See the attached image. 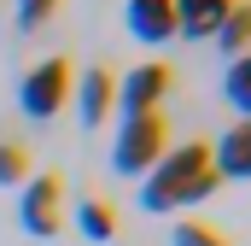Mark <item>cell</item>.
<instances>
[{
	"label": "cell",
	"mask_w": 251,
	"mask_h": 246,
	"mask_svg": "<svg viewBox=\"0 0 251 246\" xmlns=\"http://www.w3.org/2000/svg\"><path fill=\"white\" fill-rule=\"evenodd\" d=\"M199 170H210V141L193 135V141H170V153L140 176V211H176L181 193Z\"/></svg>",
	"instance_id": "6da1fadb"
},
{
	"label": "cell",
	"mask_w": 251,
	"mask_h": 246,
	"mask_svg": "<svg viewBox=\"0 0 251 246\" xmlns=\"http://www.w3.org/2000/svg\"><path fill=\"white\" fill-rule=\"evenodd\" d=\"M176 123L164 118V112H146V118H123L117 123V141H111V170L117 176H146L164 153H170V135Z\"/></svg>",
	"instance_id": "7a4b0ae2"
},
{
	"label": "cell",
	"mask_w": 251,
	"mask_h": 246,
	"mask_svg": "<svg viewBox=\"0 0 251 246\" xmlns=\"http://www.w3.org/2000/svg\"><path fill=\"white\" fill-rule=\"evenodd\" d=\"M70 94H76V64L64 53L41 59L35 70H24V82H18V106H24V118H35V123H53L70 106Z\"/></svg>",
	"instance_id": "3957f363"
},
{
	"label": "cell",
	"mask_w": 251,
	"mask_h": 246,
	"mask_svg": "<svg viewBox=\"0 0 251 246\" xmlns=\"http://www.w3.org/2000/svg\"><path fill=\"white\" fill-rule=\"evenodd\" d=\"M18 223L35 241H53L64 229V170H35L18 193Z\"/></svg>",
	"instance_id": "277c9868"
},
{
	"label": "cell",
	"mask_w": 251,
	"mask_h": 246,
	"mask_svg": "<svg viewBox=\"0 0 251 246\" xmlns=\"http://www.w3.org/2000/svg\"><path fill=\"white\" fill-rule=\"evenodd\" d=\"M170 88H176V64L146 59V64H134L128 76H117V112H123V118H146V112H164Z\"/></svg>",
	"instance_id": "5b68a950"
},
{
	"label": "cell",
	"mask_w": 251,
	"mask_h": 246,
	"mask_svg": "<svg viewBox=\"0 0 251 246\" xmlns=\"http://www.w3.org/2000/svg\"><path fill=\"white\" fill-rule=\"evenodd\" d=\"M76 118L88 123V129H100V123L117 112V70L111 64H88V70H76Z\"/></svg>",
	"instance_id": "8992f818"
},
{
	"label": "cell",
	"mask_w": 251,
	"mask_h": 246,
	"mask_svg": "<svg viewBox=\"0 0 251 246\" xmlns=\"http://www.w3.org/2000/svg\"><path fill=\"white\" fill-rule=\"evenodd\" d=\"M240 0H176V41H204L222 30V18Z\"/></svg>",
	"instance_id": "52a82bcc"
},
{
	"label": "cell",
	"mask_w": 251,
	"mask_h": 246,
	"mask_svg": "<svg viewBox=\"0 0 251 246\" xmlns=\"http://www.w3.org/2000/svg\"><path fill=\"white\" fill-rule=\"evenodd\" d=\"M123 18H128V35L146 41V47H158V41L176 35V0H128Z\"/></svg>",
	"instance_id": "ba28073f"
},
{
	"label": "cell",
	"mask_w": 251,
	"mask_h": 246,
	"mask_svg": "<svg viewBox=\"0 0 251 246\" xmlns=\"http://www.w3.org/2000/svg\"><path fill=\"white\" fill-rule=\"evenodd\" d=\"M76 229L88 235V241H117V229H123V217H117V205L100 193V187H82L76 193Z\"/></svg>",
	"instance_id": "9c48e42d"
},
{
	"label": "cell",
	"mask_w": 251,
	"mask_h": 246,
	"mask_svg": "<svg viewBox=\"0 0 251 246\" xmlns=\"http://www.w3.org/2000/svg\"><path fill=\"white\" fill-rule=\"evenodd\" d=\"M210 170H216L222 182L251 176V129H246V123H234L222 141H210Z\"/></svg>",
	"instance_id": "30bf717a"
},
{
	"label": "cell",
	"mask_w": 251,
	"mask_h": 246,
	"mask_svg": "<svg viewBox=\"0 0 251 246\" xmlns=\"http://www.w3.org/2000/svg\"><path fill=\"white\" fill-rule=\"evenodd\" d=\"M29 176H35L29 147H24V141H12V135H0V187H24Z\"/></svg>",
	"instance_id": "8fae6325"
},
{
	"label": "cell",
	"mask_w": 251,
	"mask_h": 246,
	"mask_svg": "<svg viewBox=\"0 0 251 246\" xmlns=\"http://www.w3.org/2000/svg\"><path fill=\"white\" fill-rule=\"evenodd\" d=\"M246 41H251V12H246V0L222 18V30H216V47L228 53V59H246Z\"/></svg>",
	"instance_id": "7c38bea8"
},
{
	"label": "cell",
	"mask_w": 251,
	"mask_h": 246,
	"mask_svg": "<svg viewBox=\"0 0 251 246\" xmlns=\"http://www.w3.org/2000/svg\"><path fill=\"white\" fill-rule=\"evenodd\" d=\"M222 82H228V106L246 123L251 118V59H228V76H222Z\"/></svg>",
	"instance_id": "4fadbf2b"
},
{
	"label": "cell",
	"mask_w": 251,
	"mask_h": 246,
	"mask_svg": "<svg viewBox=\"0 0 251 246\" xmlns=\"http://www.w3.org/2000/svg\"><path fill=\"white\" fill-rule=\"evenodd\" d=\"M170 246H240V241H234V235H222L216 223H176Z\"/></svg>",
	"instance_id": "5bb4252c"
},
{
	"label": "cell",
	"mask_w": 251,
	"mask_h": 246,
	"mask_svg": "<svg viewBox=\"0 0 251 246\" xmlns=\"http://www.w3.org/2000/svg\"><path fill=\"white\" fill-rule=\"evenodd\" d=\"M64 0H18V30H41Z\"/></svg>",
	"instance_id": "9a60e30c"
},
{
	"label": "cell",
	"mask_w": 251,
	"mask_h": 246,
	"mask_svg": "<svg viewBox=\"0 0 251 246\" xmlns=\"http://www.w3.org/2000/svg\"><path fill=\"white\" fill-rule=\"evenodd\" d=\"M216 187H222V176H216V170H199V176L187 182V193H181V205H199V199H210Z\"/></svg>",
	"instance_id": "2e32d148"
}]
</instances>
